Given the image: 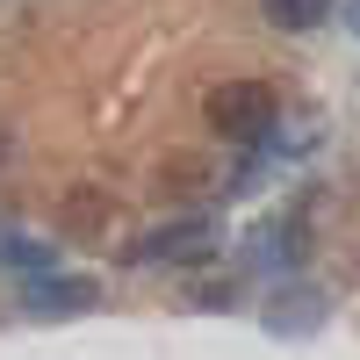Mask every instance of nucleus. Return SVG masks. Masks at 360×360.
Returning a JSON list of instances; mask_svg holds the SVG:
<instances>
[{"label": "nucleus", "mask_w": 360, "mask_h": 360, "mask_svg": "<svg viewBox=\"0 0 360 360\" xmlns=\"http://www.w3.org/2000/svg\"><path fill=\"white\" fill-rule=\"evenodd\" d=\"M266 123H274V94H266L259 79H231L209 94V130L231 137V144H252Z\"/></svg>", "instance_id": "obj_1"}, {"label": "nucleus", "mask_w": 360, "mask_h": 360, "mask_svg": "<svg viewBox=\"0 0 360 360\" xmlns=\"http://www.w3.org/2000/svg\"><path fill=\"white\" fill-rule=\"evenodd\" d=\"M94 303V281H29V310H44V317H72V310H86Z\"/></svg>", "instance_id": "obj_3"}, {"label": "nucleus", "mask_w": 360, "mask_h": 360, "mask_svg": "<svg viewBox=\"0 0 360 360\" xmlns=\"http://www.w3.org/2000/svg\"><path fill=\"white\" fill-rule=\"evenodd\" d=\"M195 252H209V224H202V217L166 224V231H144L130 259H195Z\"/></svg>", "instance_id": "obj_2"}, {"label": "nucleus", "mask_w": 360, "mask_h": 360, "mask_svg": "<svg viewBox=\"0 0 360 360\" xmlns=\"http://www.w3.org/2000/svg\"><path fill=\"white\" fill-rule=\"evenodd\" d=\"M259 8H266L274 29H317L324 15H332V0H259Z\"/></svg>", "instance_id": "obj_4"}, {"label": "nucleus", "mask_w": 360, "mask_h": 360, "mask_svg": "<svg viewBox=\"0 0 360 360\" xmlns=\"http://www.w3.org/2000/svg\"><path fill=\"white\" fill-rule=\"evenodd\" d=\"M346 15H353V29H360V0H346Z\"/></svg>", "instance_id": "obj_5"}]
</instances>
